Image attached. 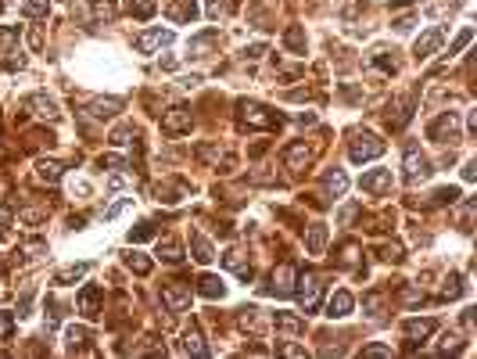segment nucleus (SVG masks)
Returning <instances> with one entry per match:
<instances>
[{
    "instance_id": "f257e3e1",
    "label": "nucleus",
    "mask_w": 477,
    "mask_h": 359,
    "mask_svg": "<svg viewBox=\"0 0 477 359\" xmlns=\"http://www.w3.org/2000/svg\"><path fill=\"white\" fill-rule=\"evenodd\" d=\"M294 284H298V288H294L298 305L305 309V313H316V309H320V299H323V280L316 277V273H301Z\"/></svg>"
},
{
    "instance_id": "f03ea898",
    "label": "nucleus",
    "mask_w": 477,
    "mask_h": 359,
    "mask_svg": "<svg viewBox=\"0 0 477 359\" xmlns=\"http://www.w3.org/2000/svg\"><path fill=\"white\" fill-rule=\"evenodd\" d=\"M348 154H352V162H370V159H380L384 154V140L373 137V133H359L352 140V148H348Z\"/></svg>"
},
{
    "instance_id": "7ed1b4c3",
    "label": "nucleus",
    "mask_w": 477,
    "mask_h": 359,
    "mask_svg": "<svg viewBox=\"0 0 477 359\" xmlns=\"http://www.w3.org/2000/svg\"><path fill=\"white\" fill-rule=\"evenodd\" d=\"M241 115L248 126H259V130H273L280 126V115L277 112H269L266 104H255V101H241Z\"/></svg>"
},
{
    "instance_id": "20e7f679",
    "label": "nucleus",
    "mask_w": 477,
    "mask_h": 359,
    "mask_svg": "<svg viewBox=\"0 0 477 359\" xmlns=\"http://www.w3.org/2000/svg\"><path fill=\"white\" fill-rule=\"evenodd\" d=\"M427 137L438 140V144H456V140H459V119H456V112L438 115L431 122V130H427Z\"/></svg>"
},
{
    "instance_id": "39448f33",
    "label": "nucleus",
    "mask_w": 477,
    "mask_h": 359,
    "mask_svg": "<svg viewBox=\"0 0 477 359\" xmlns=\"http://www.w3.org/2000/svg\"><path fill=\"white\" fill-rule=\"evenodd\" d=\"M294 280H298L294 266H291V262H283V266L273 270V280H269L266 294H280V299H288V294H294Z\"/></svg>"
},
{
    "instance_id": "423d86ee",
    "label": "nucleus",
    "mask_w": 477,
    "mask_h": 359,
    "mask_svg": "<svg viewBox=\"0 0 477 359\" xmlns=\"http://www.w3.org/2000/svg\"><path fill=\"white\" fill-rule=\"evenodd\" d=\"M402 169H406V183H420V180L431 176V162H427L417 148H406V162H402Z\"/></svg>"
},
{
    "instance_id": "0eeeda50",
    "label": "nucleus",
    "mask_w": 477,
    "mask_h": 359,
    "mask_svg": "<svg viewBox=\"0 0 477 359\" xmlns=\"http://www.w3.org/2000/svg\"><path fill=\"white\" fill-rule=\"evenodd\" d=\"M190 122H194V115H190V108L176 104V108H169V112L162 115V133H169V137L187 133V130H190Z\"/></svg>"
},
{
    "instance_id": "6e6552de",
    "label": "nucleus",
    "mask_w": 477,
    "mask_h": 359,
    "mask_svg": "<svg viewBox=\"0 0 477 359\" xmlns=\"http://www.w3.org/2000/svg\"><path fill=\"white\" fill-rule=\"evenodd\" d=\"M169 43H172L169 29H148V33H140L133 40V47H137L140 54H154V51H162V47H169Z\"/></svg>"
},
{
    "instance_id": "1a4fd4ad",
    "label": "nucleus",
    "mask_w": 477,
    "mask_h": 359,
    "mask_svg": "<svg viewBox=\"0 0 477 359\" xmlns=\"http://www.w3.org/2000/svg\"><path fill=\"white\" fill-rule=\"evenodd\" d=\"M441 40H445V29H441V25L427 29V33L417 40V47H412V54H417L420 61H427V58H431V54L438 51V47H441Z\"/></svg>"
},
{
    "instance_id": "9d476101",
    "label": "nucleus",
    "mask_w": 477,
    "mask_h": 359,
    "mask_svg": "<svg viewBox=\"0 0 477 359\" xmlns=\"http://www.w3.org/2000/svg\"><path fill=\"white\" fill-rule=\"evenodd\" d=\"M165 14L172 22H194L198 19V4L194 0H165Z\"/></svg>"
},
{
    "instance_id": "9b49d317",
    "label": "nucleus",
    "mask_w": 477,
    "mask_h": 359,
    "mask_svg": "<svg viewBox=\"0 0 477 359\" xmlns=\"http://www.w3.org/2000/svg\"><path fill=\"white\" fill-rule=\"evenodd\" d=\"M362 191H370V194H384V191H391V169H373V173H367L362 176Z\"/></svg>"
},
{
    "instance_id": "f8f14e48",
    "label": "nucleus",
    "mask_w": 477,
    "mask_h": 359,
    "mask_svg": "<svg viewBox=\"0 0 477 359\" xmlns=\"http://www.w3.org/2000/svg\"><path fill=\"white\" fill-rule=\"evenodd\" d=\"M97 302H101V288L97 284H86L83 291H79V313H83L86 320L97 316Z\"/></svg>"
},
{
    "instance_id": "ddd939ff",
    "label": "nucleus",
    "mask_w": 477,
    "mask_h": 359,
    "mask_svg": "<svg viewBox=\"0 0 477 359\" xmlns=\"http://www.w3.org/2000/svg\"><path fill=\"white\" fill-rule=\"evenodd\" d=\"M190 252H194V259L201 262V266H209V262L216 259V252H212V241L205 238L201 230H194V233H190Z\"/></svg>"
},
{
    "instance_id": "4468645a",
    "label": "nucleus",
    "mask_w": 477,
    "mask_h": 359,
    "mask_svg": "<svg viewBox=\"0 0 477 359\" xmlns=\"http://www.w3.org/2000/svg\"><path fill=\"white\" fill-rule=\"evenodd\" d=\"M162 302L172 309V313H183V309L190 305V291H183V288H176V284H169V288H162Z\"/></svg>"
},
{
    "instance_id": "2eb2a0df",
    "label": "nucleus",
    "mask_w": 477,
    "mask_h": 359,
    "mask_svg": "<svg viewBox=\"0 0 477 359\" xmlns=\"http://www.w3.org/2000/svg\"><path fill=\"white\" fill-rule=\"evenodd\" d=\"M222 266H226V270H233L237 277L244 280V284L251 280V266L244 262V252H237V248H233V252H226V255H222Z\"/></svg>"
},
{
    "instance_id": "dca6fc26",
    "label": "nucleus",
    "mask_w": 477,
    "mask_h": 359,
    "mask_svg": "<svg viewBox=\"0 0 477 359\" xmlns=\"http://www.w3.org/2000/svg\"><path fill=\"white\" fill-rule=\"evenodd\" d=\"M198 294H201V299H222V294H226V288H222L219 277L205 273V277H198Z\"/></svg>"
},
{
    "instance_id": "f3484780",
    "label": "nucleus",
    "mask_w": 477,
    "mask_h": 359,
    "mask_svg": "<svg viewBox=\"0 0 477 359\" xmlns=\"http://www.w3.org/2000/svg\"><path fill=\"white\" fill-rule=\"evenodd\" d=\"M305 248H309V255H323V248H327V227H323V223H312V227H309Z\"/></svg>"
},
{
    "instance_id": "a211bd4d",
    "label": "nucleus",
    "mask_w": 477,
    "mask_h": 359,
    "mask_svg": "<svg viewBox=\"0 0 477 359\" xmlns=\"http://www.w3.org/2000/svg\"><path fill=\"white\" fill-rule=\"evenodd\" d=\"M402 331H406L409 338H420V341H423L427 334H434V331H438V320H406V323H402Z\"/></svg>"
},
{
    "instance_id": "6ab92c4d",
    "label": "nucleus",
    "mask_w": 477,
    "mask_h": 359,
    "mask_svg": "<svg viewBox=\"0 0 477 359\" xmlns=\"http://www.w3.org/2000/svg\"><path fill=\"white\" fill-rule=\"evenodd\" d=\"M352 305H356V299H352V294H348V291H338V294H334V299H330L327 313L341 320V316H348V313H352Z\"/></svg>"
},
{
    "instance_id": "aec40b11",
    "label": "nucleus",
    "mask_w": 477,
    "mask_h": 359,
    "mask_svg": "<svg viewBox=\"0 0 477 359\" xmlns=\"http://www.w3.org/2000/svg\"><path fill=\"white\" fill-rule=\"evenodd\" d=\"M90 273V262H75V266H65L54 273V284H72V280H83Z\"/></svg>"
},
{
    "instance_id": "412c9836",
    "label": "nucleus",
    "mask_w": 477,
    "mask_h": 359,
    "mask_svg": "<svg viewBox=\"0 0 477 359\" xmlns=\"http://www.w3.org/2000/svg\"><path fill=\"white\" fill-rule=\"evenodd\" d=\"M29 108L43 119H58V104L51 97H43V93H33V97H29Z\"/></svg>"
},
{
    "instance_id": "4be33fe9",
    "label": "nucleus",
    "mask_w": 477,
    "mask_h": 359,
    "mask_svg": "<svg viewBox=\"0 0 477 359\" xmlns=\"http://www.w3.org/2000/svg\"><path fill=\"white\" fill-rule=\"evenodd\" d=\"M119 108H122V104H119L115 97H108V101L97 97V101H90V115H93V119H111V115L119 112Z\"/></svg>"
},
{
    "instance_id": "5701e85b",
    "label": "nucleus",
    "mask_w": 477,
    "mask_h": 359,
    "mask_svg": "<svg viewBox=\"0 0 477 359\" xmlns=\"http://www.w3.org/2000/svg\"><path fill=\"white\" fill-rule=\"evenodd\" d=\"M283 162H288V169H301V165L309 162V148L305 144H291L288 154H283Z\"/></svg>"
},
{
    "instance_id": "b1692460",
    "label": "nucleus",
    "mask_w": 477,
    "mask_h": 359,
    "mask_svg": "<svg viewBox=\"0 0 477 359\" xmlns=\"http://www.w3.org/2000/svg\"><path fill=\"white\" fill-rule=\"evenodd\" d=\"M345 191H348V176L341 173V169H334V173H327V194L341 198Z\"/></svg>"
},
{
    "instance_id": "393cba45",
    "label": "nucleus",
    "mask_w": 477,
    "mask_h": 359,
    "mask_svg": "<svg viewBox=\"0 0 477 359\" xmlns=\"http://www.w3.org/2000/svg\"><path fill=\"white\" fill-rule=\"evenodd\" d=\"M183 352H190V356H209V345L201 341L198 331H187L183 334Z\"/></svg>"
},
{
    "instance_id": "a878e982",
    "label": "nucleus",
    "mask_w": 477,
    "mask_h": 359,
    "mask_svg": "<svg viewBox=\"0 0 477 359\" xmlns=\"http://www.w3.org/2000/svg\"><path fill=\"white\" fill-rule=\"evenodd\" d=\"M158 255H162L165 262H180V259H183V252H180V244L172 241V238H165V241H158Z\"/></svg>"
},
{
    "instance_id": "bb28decb",
    "label": "nucleus",
    "mask_w": 477,
    "mask_h": 359,
    "mask_svg": "<svg viewBox=\"0 0 477 359\" xmlns=\"http://www.w3.org/2000/svg\"><path fill=\"white\" fill-rule=\"evenodd\" d=\"M36 169H40V180H43V183H58L61 176H65V169H61L58 162H40Z\"/></svg>"
},
{
    "instance_id": "cd10ccee",
    "label": "nucleus",
    "mask_w": 477,
    "mask_h": 359,
    "mask_svg": "<svg viewBox=\"0 0 477 359\" xmlns=\"http://www.w3.org/2000/svg\"><path fill=\"white\" fill-rule=\"evenodd\" d=\"M47 11H51V4H47V0H25V4H22V14H25V19H47Z\"/></svg>"
},
{
    "instance_id": "c85d7f7f",
    "label": "nucleus",
    "mask_w": 477,
    "mask_h": 359,
    "mask_svg": "<svg viewBox=\"0 0 477 359\" xmlns=\"http://www.w3.org/2000/svg\"><path fill=\"white\" fill-rule=\"evenodd\" d=\"M126 266H130L133 273L144 277V273H151V259H144L140 252H126Z\"/></svg>"
},
{
    "instance_id": "c756f323",
    "label": "nucleus",
    "mask_w": 477,
    "mask_h": 359,
    "mask_svg": "<svg viewBox=\"0 0 477 359\" xmlns=\"http://www.w3.org/2000/svg\"><path fill=\"white\" fill-rule=\"evenodd\" d=\"M463 291H467V284H463V277H459V273H452L449 280H445V288H441L445 299H459Z\"/></svg>"
},
{
    "instance_id": "7c9ffc66",
    "label": "nucleus",
    "mask_w": 477,
    "mask_h": 359,
    "mask_svg": "<svg viewBox=\"0 0 477 359\" xmlns=\"http://www.w3.org/2000/svg\"><path fill=\"white\" fill-rule=\"evenodd\" d=\"M158 8V0H130V14H137V19H151Z\"/></svg>"
},
{
    "instance_id": "2f4dec72",
    "label": "nucleus",
    "mask_w": 477,
    "mask_h": 359,
    "mask_svg": "<svg viewBox=\"0 0 477 359\" xmlns=\"http://www.w3.org/2000/svg\"><path fill=\"white\" fill-rule=\"evenodd\" d=\"M93 19H115V0H90Z\"/></svg>"
},
{
    "instance_id": "473e14b6",
    "label": "nucleus",
    "mask_w": 477,
    "mask_h": 359,
    "mask_svg": "<svg viewBox=\"0 0 477 359\" xmlns=\"http://www.w3.org/2000/svg\"><path fill=\"white\" fill-rule=\"evenodd\" d=\"M470 40H474V29L467 25V29H463V33H459V36L452 40V47H449V54H445V58H456V54H459V51H463V47H467Z\"/></svg>"
},
{
    "instance_id": "72a5a7b5",
    "label": "nucleus",
    "mask_w": 477,
    "mask_h": 359,
    "mask_svg": "<svg viewBox=\"0 0 477 359\" xmlns=\"http://www.w3.org/2000/svg\"><path fill=\"white\" fill-rule=\"evenodd\" d=\"M277 327H280V331H288V334H298L301 331V320L298 316H288V313H277Z\"/></svg>"
},
{
    "instance_id": "f704fd0d",
    "label": "nucleus",
    "mask_w": 477,
    "mask_h": 359,
    "mask_svg": "<svg viewBox=\"0 0 477 359\" xmlns=\"http://www.w3.org/2000/svg\"><path fill=\"white\" fill-rule=\"evenodd\" d=\"M65 338H69V349L75 352V349H83V341H86L90 334L83 331V327H69V334H65Z\"/></svg>"
},
{
    "instance_id": "c9c22d12",
    "label": "nucleus",
    "mask_w": 477,
    "mask_h": 359,
    "mask_svg": "<svg viewBox=\"0 0 477 359\" xmlns=\"http://www.w3.org/2000/svg\"><path fill=\"white\" fill-rule=\"evenodd\" d=\"M151 238H154V227H151V223H140L137 230H130V241H133V244H140V241H151Z\"/></svg>"
},
{
    "instance_id": "e433bc0d",
    "label": "nucleus",
    "mask_w": 477,
    "mask_h": 359,
    "mask_svg": "<svg viewBox=\"0 0 477 359\" xmlns=\"http://www.w3.org/2000/svg\"><path fill=\"white\" fill-rule=\"evenodd\" d=\"M233 0H209V19H219V14H230Z\"/></svg>"
},
{
    "instance_id": "4c0bfd02",
    "label": "nucleus",
    "mask_w": 477,
    "mask_h": 359,
    "mask_svg": "<svg viewBox=\"0 0 477 359\" xmlns=\"http://www.w3.org/2000/svg\"><path fill=\"white\" fill-rule=\"evenodd\" d=\"M434 201H441V205H452V201H459V187H441V191H434Z\"/></svg>"
},
{
    "instance_id": "58836bf2",
    "label": "nucleus",
    "mask_w": 477,
    "mask_h": 359,
    "mask_svg": "<svg viewBox=\"0 0 477 359\" xmlns=\"http://www.w3.org/2000/svg\"><path fill=\"white\" fill-rule=\"evenodd\" d=\"M288 47H291V51H305V33H301V29H291V33H288Z\"/></svg>"
},
{
    "instance_id": "ea45409f",
    "label": "nucleus",
    "mask_w": 477,
    "mask_h": 359,
    "mask_svg": "<svg viewBox=\"0 0 477 359\" xmlns=\"http://www.w3.org/2000/svg\"><path fill=\"white\" fill-rule=\"evenodd\" d=\"M11 331H14V316L11 313H0V341H4Z\"/></svg>"
},
{
    "instance_id": "a19ab883",
    "label": "nucleus",
    "mask_w": 477,
    "mask_h": 359,
    "mask_svg": "<svg viewBox=\"0 0 477 359\" xmlns=\"http://www.w3.org/2000/svg\"><path fill=\"white\" fill-rule=\"evenodd\" d=\"M101 165H104V169H122L126 159H122V154H101Z\"/></svg>"
},
{
    "instance_id": "79ce46f5",
    "label": "nucleus",
    "mask_w": 477,
    "mask_h": 359,
    "mask_svg": "<svg viewBox=\"0 0 477 359\" xmlns=\"http://www.w3.org/2000/svg\"><path fill=\"white\" fill-rule=\"evenodd\" d=\"M130 201H133V198H119V201H115V205H111V209L104 212V220H115V216H119L122 209H130Z\"/></svg>"
},
{
    "instance_id": "37998d69",
    "label": "nucleus",
    "mask_w": 477,
    "mask_h": 359,
    "mask_svg": "<svg viewBox=\"0 0 477 359\" xmlns=\"http://www.w3.org/2000/svg\"><path fill=\"white\" fill-rule=\"evenodd\" d=\"M377 309H380V294H367V313L377 316Z\"/></svg>"
},
{
    "instance_id": "c03bdc74",
    "label": "nucleus",
    "mask_w": 477,
    "mask_h": 359,
    "mask_svg": "<svg viewBox=\"0 0 477 359\" xmlns=\"http://www.w3.org/2000/svg\"><path fill=\"white\" fill-rule=\"evenodd\" d=\"M244 54H248V58H262V54H266V43H251Z\"/></svg>"
},
{
    "instance_id": "a18cd8bd",
    "label": "nucleus",
    "mask_w": 477,
    "mask_h": 359,
    "mask_svg": "<svg viewBox=\"0 0 477 359\" xmlns=\"http://www.w3.org/2000/svg\"><path fill=\"white\" fill-rule=\"evenodd\" d=\"M108 187H111V191H122V187H126V176H122V173H115V176L108 180Z\"/></svg>"
},
{
    "instance_id": "49530a36",
    "label": "nucleus",
    "mask_w": 477,
    "mask_h": 359,
    "mask_svg": "<svg viewBox=\"0 0 477 359\" xmlns=\"http://www.w3.org/2000/svg\"><path fill=\"white\" fill-rule=\"evenodd\" d=\"M362 356H388L384 345H370V349H362Z\"/></svg>"
},
{
    "instance_id": "de8ad7c7",
    "label": "nucleus",
    "mask_w": 477,
    "mask_h": 359,
    "mask_svg": "<svg viewBox=\"0 0 477 359\" xmlns=\"http://www.w3.org/2000/svg\"><path fill=\"white\" fill-rule=\"evenodd\" d=\"M463 180H477V162H467V169H463Z\"/></svg>"
},
{
    "instance_id": "09e8293b",
    "label": "nucleus",
    "mask_w": 477,
    "mask_h": 359,
    "mask_svg": "<svg viewBox=\"0 0 477 359\" xmlns=\"http://www.w3.org/2000/svg\"><path fill=\"white\" fill-rule=\"evenodd\" d=\"M0 233H4V230H0Z\"/></svg>"
}]
</instances>
